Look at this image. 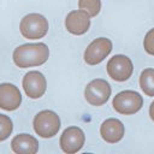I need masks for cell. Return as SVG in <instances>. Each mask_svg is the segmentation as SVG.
Returning a JSON list of instances; mask_svg holds the SVG:
<instances>
[{
	"mask_svg": "<svg viewBox=\"0 0 154 154\" xmlns=\"http://www.w3.org/2000/svg\"><path fill=\"white\" fill-rule=\"evenodd\" d=\"M49 49L45 43H26L17 47L13 51V61L18 67L25 69L38 66L48 60Z\"/></svg>",
	"mask_w": 154,
	"mask_h": 154,
	"instance_id": "6da1fadb",
	"label": "cell"
},
{
	"mask_svg": "<svg viewBox=\"0 0 154 154\" xmlns=\"http://www.w3.org/2000/svg\"><path fill=\"white\" fill-rule=\"evenodd\" d=\"M60 129V118L59 116L49 109L38 112L34 118V130L35 132L43 137L49 138L58 134Z\"/></svg>",
	"mask_w": 154,
	"mask_h": 154,
	"instance_id": "7a4b0ae2",
	"label": "cell"
},
{
	"mask_svg": "<svg viewBox=\"0 0 154 154\" xmlns=\"http://www.w3.org/2000/svg\"><path fill=\"white\" fill-rule=\"evenodd\" d=\"M20 32L25 38L37 40L42 38L48 31L47 19L38 13H30L23 17L19 25Z\"/></svg>",
	"mask_w": 154,
	"mask_h": 154,
	"instance_id": "3957f363",
	"label": "cell"
},
{
	"mask_svg": "<svg viewBox=\"0 0 154 154\" xmlns=\"http://www.w3.org/2000/svg\"><path fill=\"white\" fill-rule=\"evenodd\" d=\"M113 108L120 114H134L143 106V97L134 90H124L113 97Z\"/></svg>",
	"mask_w": 154,
	"mask_h": 154,
	"instance_id": "277c9868",
	"label": "cell"
},
{
	"mask_svg": "<svg viewBox=\"0 0 154 154\" xmlns=\"http://www.w3.org/2000/svg\"><path fill=\"white\" fill-rule=\"evenodd\" d=\"M84 96L91 106H102L111 96V85L107 81L96 78L88 83L84 90Z\"/></svg>",
	"mask_w": 154,
	"mask_h": 154,
	"instance_id": "5b68a950",
	"label": "cell"
},
{
	"mask_svg": "<svg viewBox=\"0 0 154 154\" xmlns=\"http://www.w3.org/2000/svg\"><path fill=\"white\" fill-rule=\"evenodd\" d=\"M132 61L126 55L117 54L112 57L107 63V73L112 79L117 82H124L129 79L132 75Z\"/></svg>",
	"mask_w": 154,
	"mask_h": 154,
	"instance_id": "8992f818",
	"label": "cell"
},
{
	"mask_svg": "<svg viewBox=\"0 0 154 154\" xmlns=\"http://www.w3.org/2000/svg\"><path fill=\"white\" fill-rule=\"evenodd\" d=\"M112 51V42L109 38L99 37L95 38L84 52V61L88 65L100 64Z\"/></svg>",
	"mask_w": 154,
	"mask_h": 154,
	"instance_id": "52a82bcc",
	"label": "cell"
},
{
	"mask_svg": "<svg viewBox=\"0 0 154 154\" xmlns=\"http://www.w3.org/2000/svg\"><path fill=\"white\" fill-rule=\"evenodd\" d=\"M85 136L81 128L78 126H70L64 130L60 136V148L63 152L67 154L77 153L84 146Z\"/></svg>",
	"mask_w": 154,
	"mask_h": 154,
	"instance_id": "ba28073f",
	"label": "cell"
},
{
	"mask_svg": "<svg viewBox=\"0 0 154 154\" xmlns=\"http://www.w3.org/2000/svg\"><path fill=\"white\" fill-rule=\"evenodd\" d=\"M23 88L29 97L38 99L46 93V77L40 71H29L23 78Z\"/></svg>",
	"mask_w": 154,
	"mask_h": 154,
	"instance_id": "9c48e42d",
	"label": "cell"
},
{
	"mask_svg": "<svg viewBox=\"0 0 154 154\" xmlns=\"http://www.w3.org/2000/svg\"><path fill=\"white\" fill-rule=\"evenodd\" d=\"M89 14L82 10L71 11L65 19V26L69 32L73 35H83L89 30L90 19Z\"/></svg>",
	"mask_w": 154,
	"mask_h": 154,
	"instance_id": "30bf717a",
	"label": "cell"
},
{
	"mask_svg": "<svg viewBox=\"0 0 154 154\" xmlns=\"http://www.w3.org/2000/svg\"><path fill=\"white\" fill-rule=\"evenodd\" d=\"M22 94L19 89L11 83L0 84V108L5 111H14L20 106Z\"/></svg>",
	"mask_w": 154,
	"mask_h": 154,
	"instance_id": "8fae6325",
	"label": "cell"
},
{
	"mask_svg": "<svg viewBox=\"0 0 154 154\" xmlns=\"http://www.w3.org/2000/svg\"><path fill=\"white\" fill-rule=\"evenodd\" d=\"M125 129L123 123L119 119L116 118H108L106 119L100 128L101 137L107 143H117L119 142L124 136Z\"/></svg>",
	"mask_w": 154,
	"mask_h": 154,
	"instance_id": "7c38bea8",
	"label": "cell"
},
{
	"mask_svg": "<svg viewBox=\"0 0 154 154\" xmlns=\"http://www.w3.org/2000/svg\"><path fill=\"white\" fill-rule=\"evenodd\" d=\"M11 149L17 154H35L38 150V142L31 135L20 134L12 138Z\"/></svg>",
	"mask_w": 154,
	"mask_h": 154,
	"instance_id": "4fadbf2b",
	"label": "cell"
},
{
	"mask_svg": "<svg viewBox=\"0 0 154 154\" xmlns=\"http://www.w3.org/2000/svg\"><path fill=\"white\" fill-rule=\"evenodd\" d=\"M140 85L147 96H154V69H144L142 71Z\"/></svg>",
	"mask_w": 154,
	"mask_h": 154,
	"instance_id": "5bb4252c",
	"label": "cell"
},
{
	"mask_svg": "<svg viewBox=\"0 0 154 154\" xmlns=\"http://www.w3.org/2000/svg\"><path fill=\"white\" fill-rule=\"evenodd\" d=\"M78 8L87 12L89 17H95L101 8L100 0H78Z\"/></svg>",
	"mask_w": 154,
	"mask_h": 154,
	"instance_id": "9a60e30c",
	"label": "cell"
},
{
	"mask_svg": "<svg viewBox=\"0 0 154 154\" xmlns=\"http://www.w3.org/2000/svg\"><path fill=\"white\" fill-rule=\"evenodd\" d=\"M13 129L12 120L5 114H0V141H5L10 137Z\"/></svg>",
	"mask_w": 154,
	"mask_h": 154,
	"instance_id": "2e32d148",
	"label": "cell"
},
{
	"mask_svg": "<svg viewBox=\"0 0 154 154\" xmlns=\"http://www.w3.org/2000/svg\"><path fill=\"white\" fill-rule=\"evenodd\" d=\"M143 47L148 54L154 55V29H150L146 34L144 40H143Z\"/></svg>",
	"mask_w": 154,
	"mask_h": 154,
	"instance_id": "e0dca14e",
	"label": "cell"
},
{
	"mask_svg": "<svg viewBox=\"0 0 154 154\" xmlns=\"http://www.w3.org/2000/svg\"><path fill=\"white\" fill-rule=\"evenodd\" d=\"M149 116H150V119L154 122V101L150 103V107H149Z\"/></svg>",
	"mask_w": 154,
	"mask_h": 154,
	"instance_id": "ac0fdd59",
	"label": "cell"
}]
</instances>
